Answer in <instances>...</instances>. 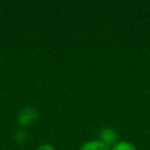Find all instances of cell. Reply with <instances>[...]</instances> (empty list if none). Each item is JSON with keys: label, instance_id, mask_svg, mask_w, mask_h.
Masks as SVG:
<instances>
[{"label": "cell", "instance_id": "277c9868", "mask_svg": "<svg viewBox=\"0 0 150 150\" xmlns=\"http://www.w3.org/2000/svg\"><path fill=\"white\" fill-rule=\"evenodd\" d=\"M111 150H137L136 147L132 143L127 141H121L117 142L115 145H113L112 149Z\"/></svg>", "mask_w": 150, "mask_h": 150}, {"label": "cell", "instance_id": "7a4b0ae2", "mask_svg": "<svg viewBox=\"0 0 150 150\" xmlns=\"http://www.w3.org/2000/svg\"><path fill=\"white\" fill-rule=\"evenodd\" d=\"M100 138L103 143H105L107 146L115 145L117 140V134L115 133L114 129H110V127H105V129H101Z\"/></svg>", "mask_w": 150, "mask_h": 150}, {"label": "cell", "instance_id": "6da1fadb", "mask_svg": "<svg viewBox=\"0 0 150 150\" xmlns=\"http://www.w3.org/2000/svg\"><path fill=\"white\" fill-rule=\"evenodd\" d=\"M38 116H39V112H38L37 108L33 106H27L22 109L21 112L19 113L18 121L23 127H28V125L35 122Z\"/></svg>", "mask_w": 150, "mask_h": 150}, {"label": "cell", "instance_id": "5b68a950", "mask_svg": "<svg viewBox=\"0 0 150 150\" xmlns=\"http://www.w3.org/2000/svg\"><path fill=\"white\" fill-rule=\"evenodd\" d=\"M36 150H56V148L50 144H42V145L38 146Z\"/></svg>", "mask_w": 150, "mask_h": 150}, {"label": "cell", "instance_id": "3957f363", "mask_svg": "<svg viewBox=\"0 0 150 150\" xmlns=\"http://www.w3.org/2000/svg\"><path fill=\"white\" fill-rule=\"evenodd\" d=\"M80 150H110L102 141H88L81 146Z\"/></svg>", "mask_w": 150, "mask_h": 150}]
</instances>
